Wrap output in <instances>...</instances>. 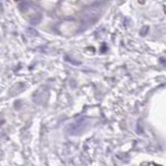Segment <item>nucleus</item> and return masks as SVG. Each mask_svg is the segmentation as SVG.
I'll return each mask as SVG.
<instances>
[{
    "mask_svg": "<svg viewBox=\"0 0 166 166\" xmlns=\"http://www.w3.org/2000/svg\"><path fill=\"white\" fill-rule=\"evenodd\" d=\"M16 1H18V0H16Z\"/></svg>",
    "mask_w": 166,
    "mask_h": 166,
    "instance_id": "f03ea898",
    "label": "nucleus"
},
{
    "mask_svg": "<svg viewBox=\"0 0 166 166\" xmlns=\"http://www.w3.org/2000/svg\"><path fill=\"white\" fill-rule=\"evenodd\" d=\"M138 2H139V3H141V4H143V3L145 2V0H138Z\"/></svg>",
    "mask_w": 166,
    "mask_h": 166,
    "instance_id": "f257e3e1",
    "label": "nucleus"
}]
</instances>
